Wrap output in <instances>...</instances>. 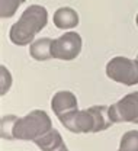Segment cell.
<instances>
[{"label": "cell", "instance_id": "cell-1", "mask_svg": "<svg viewBox=\"0 0 138 151\" xmlns=\"http://www.w3.org/2000/svg\"><path fill=\"white\" fill-rule=\"evenodd\" d=\"M48 23V10L41 4H31L20 15L18 22L10 28L9 38L15 45H29L32 44L37 34L47 26Z\"/></svg>", "mask_w": 138, "mask_h": 151}, {"label": "cell", "instance_id": "cell-2", "mask_svg": "<svg viewBox=\"0 0 138 151\" xmlns=\"http://www.w3.org/2000/svg\"><path fill=\"white\" fill-rule=\"evenodd\" d=\"M51 129H52V122L48 113L41 109H35L22 118L15 119L12 135L13 139L35 141L37 138L45 135Z\"/></svg>", "mask_w": 138, "mask_h": 151}, {"label": "cell", "instance_id": "cell-3", "mask_svg": "<svg viewBox=\"0 0 138 151\" xmlns=\"http://www.w3.org/2000/svg\"><path fill=\"white\" fill-rule=\"evenodd\" d=\"M106 76L112 81L125 86H135L138 84V60L114 57L106 64Z\"/></svg>", "mask_w": 138, "mask_h": 151}, {"label": "cell", "instance_id": "cell-4", "mask_svg": "<svg viewBox=\"0 0 138 151\" xmlns=\"http://www.w3.org/2000/svg\"><path fill=\"white\" fill-rule=\"evenodd\" d=\"M109 118L112 124H138V92L125 94L116 103L109 106Z\"/></svg>", "mask_w": 138, "mask_h": 151}, {"label": "cell", "instance_id": "cell-5", "mask_svg": "<svg viewBox=\"0 0 138 151\" xmlns=\"http://www.w3.org/2000/svg\"><path fill=\"white\" fill-rule=\"evenodd\" d=\"M83 41L77 32H65L64 35L54 39L52 44V58L71 61L81 52Z\"/></svg>", "mask_w": 138, "mask_h": 151}, {"label": "cell", "instance_id": "cell-6", "mask_svg": "<svg viewBox=\"0 0 138 151\" xmlns=\"http://www.w3.org/2000/svg\"><path fill=\"white\" fill-rule=\"evenodd\" d=\"M60 122L64 128H67L70 132L74 134H89L95 132V119L92 112L87 109L84 111H70L67 113H63L58 116Z\"/></svg>", "mask_w": 138, "mask_h": 151}, {"label": "cell", "instance_id": "cell-7", "mask_svg": "<svg viewBox=\"0 0 138 151\" xmlns=\"http://www.w3.org/2000/svg\"><path fill=\"white\" fill-rule=\"evenodd\" d=\"M51 109L54 113L60 116L63 113L77 109V97L70 90H60L51 99Z\"/></svg>", "mask_w": 138, "mask_h": 151}, {"label": "cell", "instance_id": "cell-8", "mask_svg": "<svg viewBox=\"0 0 138 151\" xmlns=\"http://www.w3.org/2000/svg\"><path fill=\"white\" fill-rule=\"evenodd\" d=\"M52 22L58 29H73L79 25L80 18L79 13L73 9V7H60L54 12L52 16Z\"/></svg>", "mask_w": 138, "mask_h": 151}, {"label": "cell", "instance_id": "cell-9", "mask_svg": "<svg viewBox=\"0 0 138 151\" xmlns=\"http://www.w3.org/2000/svg\"><path fill=\"white\" fill-rule=\"evenodd\" d=\"M52 44L54 39L45 37L37 39L29 47V55L35 61H47L52 58Z\"/></svg>", "mask_w": 138, "mask_h": 151}, {"label": "cell", "instance_id": "cell-10", "mask_svg": "<svg viewBox=\"0 0 138 151\" xmlns=\"http://www.w3.org/2000/svg\"><path fill=\"white\" fill-rule=\"evenodd\" d=\"M34 142L38 145V148L41 151H58L61 147L65 145L64 141H63L61 134L57 129H54V128L51 131H48L45 135L37 138Z\"/></svg>", "mask_w": 138, "mask_h": 151}, {"label": "cell", "instance_id": "cell-11", "mask_svg": "<svg viewBox=\"0 0 138 151\" xmlns=\"http://www.w3.org/2000/svg\"><path fill=\"white\" fill-rule=\"evenodd\" d=\"M89 111L92 112L93 119H95V132L105 131L112 125V121L109 118V106L98 105V106L89 108Z\"/></svg>", "mask_w": 138, "mask_h": 151}, {"label": "cell", "instance_id": "cell-12", "mask_svg": "<svg viewBox=\"0 0 138 151\" xmlns=\"http://www.w3.org/2000/svg\"><path fill=\"white\" fill-rule=\"evenodd\" d=\"M118 151H138V131L137 129L125 132L121 137Z\"/></svg>", "mask_w": 138, "mask_h": 151}, {"label": "cell", "instance_id": "cell-13", "mask_svg": "<svg viewBox=\"0 0 138 151\" xmlns=\"http://www.w3.org/2000/svg\"><path fill=\"white\" fill-rule=\"evenodd\" d=\"M26 0H0V16L3 19L12 18L20 4H23Z\"/></svg>", "mask_w": 138, "mask_h": 151}, {"label": "cell", "instance_id": "cell-14", "mask_svg": "<svg viewBox=\"0 0 138 151\" xmlns=\"http://www.w3.org/2000/svg\"><path fill=\"white\" fill-rule=\"evenodd\" d=\"M18 116H15V115H4V116H1L0 134H1V138L3 139H13L12 129H13V124H15V119Z\"/></svg>", "mask_w": 138, "mask_h": 151}, {"label": "cell", "instance_id": "cell-15", "mask_svg": "<svg viewBox=\"0 0 138 151\" xmlns=\"http://www.w3.org/2000/svg\"><path fill=\"white\" fill-rule=\"evenodd\" d=\"M0 70H1V90H0V94L3 96V94L7 93V90L12 86V76H10L9 70L4 65H1Z\"/></svg>", "mask_w": 138, "mask_h": 151}, {"label": "cell", "instance_id": "cell-16", "mask_svg": "<svg viewBox=\"0 0 138 151\" xmlns=\"http://www.w3.org/2000/svg\"><path fill=\"white\" fill-rule=\"evenodd\" d=\"M58 151H68V148H67V147H65V145H64V147H61V148H60Z\"/></svg>", "mask_w": 138, "mask_h": 151}, {"label": "cell", "instance_id": "cell-17", "mask_svg": "<svg viewBox=\"0 0 138 151\" xmlns=\"http://www.w3.org/2000/svg\"><path fill=\"white\" fill-rule=\"evenodd\" d=\"M135 22H137V26H138V15H137V18H135Z\"/></svg>", "mask_w": 138, "mask_h": 151}, {"label": "cell", "instance_id": "cell-18", "mask_svg": "<svg viewBox=\"0 0 138 151\" xmlns=\"http://www.w3.org/2000/svg\"><path fill=\"white\" fill-rule=\"evenodd\" d=\"M137 60H138V57H137Z\"/></svg>", "mask_w": 138, "mask_h": 151}]
</instances>
